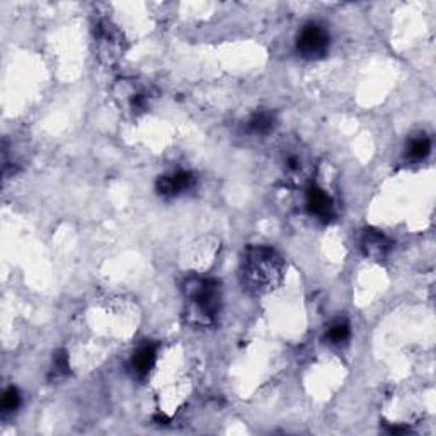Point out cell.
<instances>
[{
    "label": "cell",
    "instance_id": "obj_1",
    "mask_svg": "<svg viewBox=\"0 0 436 436\" xmlns=\"http://www.w3.org/2000/svg\"><path fill=\"white\" fill-rule=\"evenodd\" d=\"M283 276V260L266 246L249 247L242 260L244 287L253 293H266L276 288Z\"/></svg>",
    "mask_w": 436,
    "mask_h": 436
},
{
    "label": "cell",
    "instance_id": "obj_2",
    "mask_svg": "<svg viewBox=\"0 0 436 436\" xmlns=\"http://www.w3.org/2000/svg\"><path fill=\"white\" fill-rule=\"evenodd\" d=\"M190 323L206 327L215 324L220 312V284L210 278H190L184 283Z\"/></svg>",
    "mask_w": 436,
    "mask_h": 436
},
{
    "label": "cell",
    "instance_id": "obj_3",
    "mask_svg": "<svg viewBox=\"0 0 436 436\" xmlns=\"http://www.w3.org/2000/svg\"><path fill=\"white\" fill-rule=\"evenodd\" d=\"M329 43H331V36L327 29L317 22H309L298 33L297 51L307 60H317L327 53Z\"/></svg>",
    "mask_w": 436,
    "mask_h": 436
},
{
    "label": "cell",
    "instance_id": "obj_4",
    "mask_svg": "<svg viewBox=\"0 0 436 436\" xmlns=\"http://www.w3.org/2000/svg\"><path fill=\"white\" fill-rule=\"evenodd\" d=\"M194 186V174L190 171H176L169 176H161L155 183V191L162 198H174Z\"/></svg>",
    "mask_w": 436,
    "mask_h": 436
},
{
    "label": "cell",
    "instance_id": "obj_5",
    "mask_svg": "<svg viewBox=\"0 0 436 436\" xmlns=\"http://www.w3.org/2000/svg\"><path fill=\"white\" fill-rule=\"evenodd\" d=\"M394 242L387 237L383 232L376 230V228H367L361 237V249H363L365 256L372 257L375 261H382L389 256L392 251Z\"/></svg>",
    "mask_w": 436,
    "mask_h": 436
},
{
    "label": "cell",
    "instance_id": "obj_6",
    "mask_svg": "<svg viewBox=\"0 0 436 436\" xmlns=\"http://www.w3.org/2000/svg\"><path fill=\"white\" fill-rule=\"evenodd\" d=\"M96 38H98L101 51L106 57H120L121 50H123V36L120 35L116 26L111 24L109 21H101L96 26Z\"/></svg>",
    "mask_w": 436,
    "mask_h": 436
},
{
    "label": "cell",
    "instance_id": "obj_7",
    "mask_svg": "<svg viewBox=\"0 0 436 436\" xmlns=\"http://www.w3.org/2000/svg\"><path fill=\"white\" fill-rule=\"evenodd\" d=\"M307 210L310 215L320 218V220L329 221L334 215V205L332 199L324 190H320L316 184H310L307 188Z\"/></svg>",
    "mask_w": 436,
    "mask_h": 436
},
{
    "label": "cell",
    "instance_id": "obj_8",
    "mask_svg": "<svg viewBox=\"0 0 436 436\" xmlns=\"http://www.w3.org/2000/svg\"><path fill=\"white\" fill-rule=\"evenodd\" d=\"M155 358H157V348L155 345H143L142 348L135 351L131 358V368L135 372L136 376L143 379L150 373L154 368Z\"/></svg>",
    "mask_w": 436,
    "mask_h": 436
},
{
    "label": "cell",
    "instance_id": "obj_9",
    "mask_svg": "<svg viewBox=\"0 0 436 436\" xmlns=\"http://www.w3.org/2000/svg\"><path fill=\"white\" fill-rule=\"evenodd\" d=\"M276 127V116L271 111H257L247 121V130L254 135H269Z\"/></svg>",
    "mask_w": 436,
    "mask_h": 436
},
{
    "label": "cell",
    "instance_id": "obj_10",
    "mask_svg": "<svg viewBox=\"0 0 436 436\" xmlns=\"http://www.w3.org/2000/svg\"><path fill=\"white\" fill-rule=\"evenodd\" d=\"M431 154V140L428 136L421 135L417 138H412L408 145V158L411 161H424Z\"/></svg>",
    "mask_w": 436,
    "mask_h": 436
},
{
    "label": "cell",
    "instance_id": "obj_11",
    "mask_svg": "<svg viewBox=\"0 0 436 436\" xmlns=\"http://www.w3.org/2000/svg\"><path fill=\"white\" fill-rule=\"evenodd\" d=\"M349 336H351L349 324L346 323V320H338V323L332 324L331 329H329L326 338L329 339V343H332V345H343V343L348 341Z\"/></svg>",
    "mask_w": 436,
    "mask_h": 436
},
{
    "label": "cell",
    "instance_id": "obj_12",
    "mask_svg": "<svg viewBox=\"0 0 436 436\" xmlns=\"http://www.w3.org/2000/svg\"><path fill=\"white\" fill-rule=\"evenodd\" d=\"M2 411L3 412H12L16 411L21 406V394L17 390V387H9L2 395Z\"/></svg>",
    "mask_w": 436,
    "mask_h": 436
},
{
    "label": "cell",
    "instance_id": "obj_13",
    "mask_svg": "<svg viewBox=\"0 0 436 436\" xmlns=\"http://www.w3.org/2000/svg\"><path fill=\"white\" fill-rule=\"evenodd\" d=\"M53 373L55 376L69 375V356L64 349L53 353Z\"/></svg>",
    "mask_w": 436,
    "mask_h": 436
},
{
    "label": "cell",
    "instance_id": "obj_14",
    "mask_svg": "<svg viewBox=\"0 0 436 436\" xmlns=\"http://www.w3.org/2000/svg\"><path fill=\"white\" fill-rule=\"evenodd\" d=\"M284 167H287L288 174H298L304 169V162L297 154H288L284 158Z\"/></svg>",
    "mask_w": 436,
    "mask_h": 436
},
{
    "label": "cell",
    "instance_id": "obj_15",
    "mask_svg": "<svg viewBox=\"0 0 436 436\" xmlns=\"http://www.w3.org/2000/svg\"><path fill=\"white\" fill-rule=\"evenodd\" d=\"M409 428H404V426H390L389 428V433L390 435H404L408 433Z\"/></svg>",
    "mask_w": 436,
    "mask_h": 436
},
{
    "label": "cell",
    "instance_id": "obj_16",
    "mask_svg": "<svg viewBox=\"0 0 436 436\" xmlns=\"http://www.w3.org/2000/svg\"><path fill=\"white\" fill-rule=\"evenodd\" d=\"M155 421H158V424H167V423H169V417H165V416H155Z\"/></svg>",
    "mask_w": 436,
    "mask_h": 436
}]
</instances>
